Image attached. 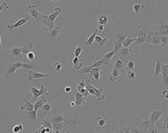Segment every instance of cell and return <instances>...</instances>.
<instances>
[{"label":"cell","instance_id":"25","mask_svg":"<svg viewBox=\"0 0 168 133\" xmlns=\"http://www.w3.org/2000/svg\"><path fill=\"white\" fill-rule=\"evenodd\" d=\"M46 103H47V99H46V97L41 96L40 97V99H38L37 101L35 102L34 105V110L37 112L38 111L42 109V106Z\"/></svg>","mask_w":168,"mask_h":133},{"label":"cell","instance_id":"48","mask_svg":"<svg viewBox=\"0 0 168 133\" xmlns=\"http://www.w3.org/2000/svg\"><path fill=\"white\" fill-rule=\"evenodd\" d=\"M64 67H65V65H64L63 63H61L60 61L57 60L54 63V69L56 71H61L64 68Z\"/></svg>","mask_w":168,"mask_h":133},{"label":"cell","instance_id":"51","mask_svg":"<svg viewBox=\"0 0 168 133\" xmlns=\"http://www.w3.org/2000/svg\"><path fill=\"white\" fill-rule=\"evenodd\" d=\"M63 125H64L63 122V123H57V124H52V133L55 131H60L61 128H62Z\"/></svg>","mask_w":168,"mask_h":133},{"label":"cell","instance_id":"40","mask_svg":"<svg viewBox=\"0 0 168 133\" xmlns=\"http://www.w3.org/2000/svg\"><path fill=\"white\" fill-rule=\"evenodd\" d=\"M40 126H43L46 128H49V129H52V122L51 120H42L40 122Z\"/></svg>","mask_w":168,"mask_h":133},{"label":"cell","instance_id":"39","mask_svg":"<svg viewBox=\"0 0 168 133\" xmlns=\"http://www.w3.org/2000/svg\"><path fill=\"white\" fill-rule=\"evenodd\" d=\"M24 130H25L24 126L21 124H19L14 126L12 129V133H23Z\"/></svg>","mask_w":168,"mask_h":133},{"label":"cell","instance_id":"19","mask_svg":"<svg viewBox=\"0 0 168 133\" xmlns=\"http://www.w3.org/2000/svg\"><path fill=\"white\" fill-rule=\"evenodd\" d=\"M38 21L40 22L43 24L46 25L49 28V30H52L53 28L55 27V25H53L51 24V23L50 22V20L48 19V14H44L42 12L40 14V16L38 17Z\"/></svg>","mask_w":168,"mask_h":133},{"label":"cell","instance_id":"47","mask_svg":"<svg viewBox=\"0 0 168 133\" xmlns=\"http://www.w3.org/2000/svg\"><path fill=\"white\" fill-rule=\"evenodd\" d=\"M26 57L30 61H31V62H33V63H37V60H38L37 57L35 55V54L33 52H29L26 55Z\"/></svg>","mask_w":168,"mask_h":133},{"label":"cell","instance_id":"53","mask_svg":"<svg viewBox=\"0 0 168 133\" xmlns=\"http://www.w3.org/2000/svg\"><path fill=\"white\" fill-rule=\"evenodd\" d=\"M115 38H116L115 41H116V42H119L121 43V44H122L123 42L124 41V39L126 38V37H125V34H124V33H123L116 34V35H115Z\"/></svg>","mask_w":168,"mask_h":133},{"label":"cell","instance_id":"60","mask_svg":"<svg viewBox=\"0 0 168 133\" xmlns=\"http://www.w3.org/2000/svg\"><path fill=\"white\" fill-rule=\"evenodd\" d=\"M70 106L71 108H76V103H75L74 100H71V102H70Z\"/></svg>","mask_w":168,"mask_h":133},{"label":"cell","instance_id":"44","mask_svg":"<svg viewBox=\"0 0 168 133\" xmlns=\"http://www.w3.org/2000/svg\"><path fill=\"white\" fill-rule=\"evenodd\" d=\"M10 6L7 1H2V3L0 4V12L3 11H8L9 10Z\"/></svg>","mask_w":168,"mask_h":133},{"label":"cell","instance_id":"32","mask_svg":"<svg viewBox=\"0 0 168 133\" xmlns=\"http://www.w3.org/2000/svg\"><path fill=\"white\" fill-rule=\"evenodd\" d=\"M132 53V49L129 48H122L120 49L119 52L118 53V55L120 56L122 58L125 59L127 58V57L130 56Z\"/></svg>","mask_w":168,"mask_h":133},{"label":"cell","instance_id":"63","mask_svg":"<svg viewBox=\"0 0 168 133\" xmlns=\"http://www.w3.org/2000/svg\"><path fill=\"white\" fill-rule=\"evenodd\" d=\"M94 133H102V132H95Z\"/></svg>","mask_w":168,"mask_h":133},{"label":"cell","instance_id":"14","mask_svg":"<svg viewBox=\"0 0 168 133\" xmlns=\"http://www.w3.org/2000/svg\"><path fill=\"white\" fill-rule=\"evenodd\" d=\"M103 69L102 67H97V68H94V69H91L88 74L87 75L89 80H91V78H93L95 82H100V74L99 72L100 71H102Z\"/></svg>","mask_w":168,"mask_h":133},{"label":"cell","instance_id":"37","mask_svg":"<svg viewBox=\"0 0 168 133\" xmlns=\"http://www.w3.org/2000/svg\"><path fill=\"white\" fill-rule=\"evenodd\" d=\"M135 60L133 59H129L126 61L125 63V71L126 70H131L134 71L135 69Z\"/></svg>","mask_w":168,"mask_h":133},{"label":"cell","instance_id":"31","mask_svg":"<svg viewBox=\"0 0 168 133\" xmlns=\"http://www.w3.org/2000/svg\"><path fill=\"white\" fill-rule=\"evenodd\" d=\"M72 64L74 70L78 71L82 69V67L83 66V63L80 60L79 57H74V59H72Z\"/></svg>","mask_w":168,"mask_h":133},{"label":"cell","instance_id":"13","mask_svg":"<svg viewBox=\"0 0 168 133\" xmlns=\"http://www.w3.org/2000/svg\"><path fill=\"white\" fill-rule=\"evenodd\" d=\"M86 99L87 97L84 96L80 94L79 92H76L75 93V100L74 102L76 103V107H85L87 105V101H86Z\"/></svg>","mask_w":168,"mask_h":133},{"label":"cell","instance_id":"12","mask_svg":"<svg viewBox=\"0 0 168 133\" xmlns=\"http://www.w3.org/2000/svg\"><path fill=\"white\" fill-rule=\"evenodd\" d=\"M161 73L162 76V85L163 87L167 88L168 85V65L167 64H165L161 63Z\"/></svg>","mask_w":168,"mask_h":133},{"label":"cell","instance_id":"2","mask_svg":"<svg viewBox=\"0 0 168 133\" xmlns=\"http://www.w3.org/2000/svg\"><path fill=\"white\" fill-rule=\"evenodd\" d=\"M148 31L149 29L142 28L140 25H138L136 28L134 29L132 31V32L129 35V36L131 37L132 38L135 39V42H134L135 46L134 47H135V46H139L142 44H143V43L145 42L146 43Z\"/></svg>","mask_w":168,"mask_h":133},{"label":"cell","instance_id":"45","mask_svg":"<svg viewBox=\"0 0 168 133\" xmlns=\"http://www.w3.org/2000/svg\"><path fill=\"white\" fill-rule=\"evenodd\" d=\"M76 90L78 91V92H79L80 94L82 95H83L85 97H87L91 96L89 95V93L88 92L87 90L86 89V88H83V87H78V86H76Z\"/></svg>","mask_w":168,"mask_h":133},{"label":"cell","instance_id":"55","mask_svg":"<svg viewBox=\"0 0 168 133\" xmlns=\"http://www.w3.org/2000/svg\"><path fill=\"white\" fill-rule=\"evenodd\" d=\"M160 95L163 99V100H166V101H167V100H168V90H167V88L163 90V91L161 92Z\"/></svg>","mask_w":168,"mask_h":133},{"label":"cell","instance_id":"10","mask_svg":"<svg viewBox=\"0 0 168 133\" xmlns=\"http://www.w3.org/2000/svg\"><path fill=\"white\" fill-rule=\"evenodd\" d=\"M103 64V63L102 60H97V61H94L93 63L91 65L84 67V68H82V69L79 71H78V74L84 75H87L88 74V73L90 71L91 69H94V68H97V67H102V65Z\"/></svg>","mask_w":168,"mask_h":133},{"label":"cell","instance_id":"49","mask_svg":"<svg viewBox=\"0 0 168 133\" xmlns=\"http://www.w3.org/2000/svg\"><path fill=\"white\" fill-rule=\"evenodd\" d=\"M25 114L27 115V117L30 120H38V116H37V112L36 111H29V112L26 113Z\"/></svg>","mask_w":168,"mask_h":133},{"label":"cell","instance_id":"33","mask_svg":"<svg viewBox=\"0 0 168 133\" xmlns=\"http://www.w3.org/2000/svg\"><path fill=\"white\" fill-rule=\"evenodd\" d=\"M33 47H34L33 43L31 42L28 43V44L23 46V47H21V53L23 54V55H27L29 52H31V50L33 48Z\"/></svg>","mask_w":168,"mask_h":133},{"label":"cell","instance_id":"61","mask_svg":"<svg viewBox=\"0 0 168 133\" xmlns=\"http://www.w3.org/2000/svg\"><path fill=\"white\" fill-rule=\"evenodd\" d=\"M53 133H61V132H60V131H55V132H54Z\"/></svg>","mask_w":168,"mask_h":133},{"label":"cell","instance_id":"28","mask_svg":"<svg viewBox=\"0 0 168 133\" xmlns=\"http://www.w3.org/2000/svg\"><path fill=\"white\" fill-rule=\"evenodd\" d=\"M10 53H11L12 56L16 59H23V56L21 53V47H18V46L12 47L10 49Z\"/></svg>","mask_w":168,"mask_h":133},{"label":"cell","instance_id":"8","mask_svg":"<svg viewBox=\"0 0 168 133\" xmlns=\"http://www.w3.org/2000/svg\"><path fill=\"white\" fill-rule=\"evenodd\" d=\"M165 111L164 110H160V109H153L152 111V113L150 116L149 120L151 122V126H155L159 120L161 118L162 116L163 115Z\"/></svg>","mask_w":168,"mask_h":133},{"label":"cell","instance_id":"4","mask_svg":"<svg viewBox=\"0 0 168 133\" xmlns=\"http://www.w3.org/2000/svg\"><path fill=\"white\" fill-rule=\"evenodd\" d=\"M85 88L87 90L89 95H93L95 97H97L99 102H107L106 100H108V95L103 92L102 88H96L94 86H93L89 82H87Z\"/></svg>","mask_w":168,"mask_h":133},{"label":"cell","instance_id":"17","mask_svg":"<svg viewBox=\"0 0 168 133\" xmlns=\"http://www.w3.org/2000/svg\"><path fill=\"white\" fill-rule=\"evenodd\" d=\"M136 124L142 129V130L145 131L146 132L151 126V122H150L148 118H146V117L138 118V119H137Z\"/></svg>","mask_w":168,"mask_h":133},{"label":"cell","instance_id":"7","mask_svg":"<svg viewBox=\"0 0 168 133\" xmlns=\"http://www.w3.org/2000/svg\"><path fill=\"white\" fill-rule=\"evenodd\" d=\"M60 30H61V27L60 26H56L52 29V30H50L48 33H45L44 35V38L46 41L48 42H52L56 39L59 37L60 35Z\"/></svg>","mask_w":168,"mask_h":133},{"label":"cell","instance_id":"11","mask_svg":"<svg viewBox=\"0 0 168 133\" xmlns=\"http://www.w3.org/2000/svg\"><path fill=\"white\" fill-rule=\"evenodd\" d=\"M50 78V76L47 74L42 73L40 72H38V71H30L29 72L28 75V80L29 81H33L35 80H40V79H44V80H47Z\"/></svg>","mask_w":168,"mask_h":133},{"label":"cell","instance_id":"59","mask_svg":"<svg viewBox=\"0 0 168 133\" xmlns=\"http://www.w3.org/2000/svg\"><path fill=\"white\" fill-rule=\"evenodd\" d=\"M105 27H106L103 26V25H99V27H98V32H103V31H104V29H105Z\"/></svg>","mask_w":168,"mask_h":133},{"label":"cell","instance_id":"54","mask_svg":"<svg viewBox=\"0 0 168 133\" xmlns=\"http://www.w3.org/2000/svg\"><path fill=\"white\" fill-rule=\"evenodd\" d=\"M146 132L147 133H163L161 132V131L159 129L157 128V127H156L155 126H151V128H150L148 130L146 131Z\"/></svg>","mask_w":168,"mask_h":133},{"label":"cell","instance_id":"20","mask_svg":"<svg viewBox=\"0 0 168 133\" xmlns=\"http://www.w3.org/2000/svg\"><path fill=\"white\" fill-rule=\"evenodd\" d=\"M122 74V73L119 71V70L116 69L115 68H112V69L111 71V74H110V76L109 78V81L110 83L112 84L114 82L118 81L120 78V75Z\"/></svg>","mask_w":168,"mask_h":133},{"label":"cell","instance_id":"50","mask_svg":"<svg viewBox=\"0 0 168 133\" xmlns=\"http://www.w3.org/2000/svg\"><path fill=\"white\" fill-rule=\"evenodd\" d=\"M123 48L122 46V44L121 43L115 41L114 43V50L116 52V55H118V53L119 52V51L120 50V49Z\"/></svg>","mask_w":168,"mask_h":133},{"label":"cell","instance_id":"35","mask_svg":"<svg viewBox=\"0 0 168 133\" xmlns=\"http://www.w3.org/2000/svg\"><path fill=\"white\" fill-rule=\"evenodd\" d=\"M135 42V39L132 38L131 37H130L129 35L127 38H126L125 39H124V41L122 43V46L125 48H128L129 46H131V44H133Z\"/></svg>","mask_w":168,"mask_h":133},{"label":"cell","instance_id":"27","mask_svg":"<svg viewBox=\"0 0 168 133\" xmlns=\"http://www.w3.org/2000/svg\"><path fill=\"white\" fill-rule=\"evenodd\" d=\"M161 62L159 60V59L157 58L155 60V71H154V75L151 77H149V80H151V79H153L154 78L158 77L159 75L161 73Z\"/></svg>","mask_w":168,"mask_h":133},{"label":"cell","instance_id":"26","mask_svg":"<svg viewBox=\"0 0 168 133\" xmlns=\"http://www.w3.org/2000/svg\"><path fill=\"white\" fill-rule=\"evenodd\" d=\"M86 48L84 47L83 44L76 45V46H74L72 49L73 55L74 56V57H79L81 54L84 52Z\"/></svg>","mask_w":168,"mask_h":133},{"label":"cell","instance_id":"56","mask_svg":"<svg viewBox=\"0 0 168 133\" xmlns=\"http://www.w3.org/2000/svg\"><path fill=\"white\" fill-rule=\"evenodd\" d=\"M163 133H164L165 132H166V133H167L168 126H167V119H166L165 121H163Z\"/></svg>","mask_w":168,"mask_h":133},{"label":"cell","instance_id":"15","mask_svg":"<svg viewBox=\"0 0 168 133\" xmlns=\"http://www.w3.org/2000/svg\"><path fill=\"white\" fill-rule=\"evenodd\" d=\"M25 11L29 12V14H30V15L34 18L35 21H38V17H39V16H40V14H41V12L38 11V6H35V5L28 6L25 9Z\"/></svg>","mask_w":168,"mask_h":133},{"label":"cell","instance_id":"46","mask_svg":"<svg viewBox=\"0 0 168 133\" xmlns=\"http://www.w3.org/2000/svg\"><path fill=\"white\" fill-rule=\"evenodd\" d=\"M34 133H52V131L51 129L46 128L40 126V127L38 128V129L35 131Z\"/></svg>","mask_w":168,"mask_h":133},{"label":"cell","instance_id":"23","mask_svg":"<svg viewBox=\"0 0 168 133\" xmlns=\"http://www.w3.org/2000/svg\"><path fill=\"white\" fill-rule=\"evenodd\" d=\"M114 68H115L116 69L119 70L121 73H123L125 71V61L120 59H118L115 61H114Z\"/></svg>","mask_w":168,"mask_h":133},{"label":"cell","instance_id":"34","mask_svg":"<svg viewBox=\"0 0 168 133\" xmlns=\"http://www.w3.org/2000/svg\"><path fill=\"white\" fill-rule=\"evenodd\" d=\"M51 121L52 122V124L63 123L64 121V116L60 114H55L51 119Z\"/></svg>","mask_w":168,"mask_h":133},{"label":"cell","instance_id":"16","mask_svg":"<svg viewBox=\"0 0 168 133\" xmlns=\"http://www.w3.org/2000/svg\"><path fill=\"white\" fill-rule=\"evenodd\" d=\"M153 28L160 33L161 36H167V24L163 22L161 23H156Z\"/></svg>","mask_w":168,"mask_h":133},{"label":"cell","instance_id":"58","mask_svg":"<svg viewBox=\"0 0 168 133\" xmlns=\"http://www.w3.org/2000/svg\"><path fill=\"white\" fill-rule=\"evenodd\" d=\"M3 50V42L2 38V35H0V51H2Z\"/></svg>","mask_w":168,"mask_h":133},{"label":"cell","instance_id":"18","mask_svg":"<svg viewBox=\"0 0 168 133\" xmlns=\"http://www.w3.org/2000/svg\"><path fill=\"white\" fill-rule=\"evenodd\" d=\"M24 100V103L23 104H21V105H19V109L20 111H22L24 113H26L29 111H34V105L33 104H31V103H30L27 100V99L26 98H23Z\"/></svg>","mask_w":168,"mask_h":133},{"label":"cell","instance_id":"38","mask_svg":"<svg viewBox=\"0 0 168 133\" xmlns=\"http://www.w3.org/2000/svg\"><path fill=\"white\" fill-rule=\"evenodd\" d=\"M136 78V74L134 71L126 70V79L130 81H135Z\"/></svg>","mask_w":168,"mask_h":133},{"label":"cell","instance_id":"29","mask_svg":"<svg viewBox=\"0 0 168 133\" xmlns=\"http://www.w3.org/2000/svg\"><path fill=\"white\" fill-rule=\"evenodd\" d=\"M95 41L99 46V47L103 49L106 47V45L108 44V38H102L101 36H99V35H97L95 38Z\"/></svg>","mask_w":168,"mask_h":133},{"label":"cell","instance_id":"22","mask_svg":"<svg viewBox=\"0 0 168 133\" xmlns=\"http://www.w3.org/2000/svg\"><path fill=\"white\" fill-rule=\"evenodd\" d=\"M145 8V6L143 4H133L131 7V13L136 16H140L143 10Z\"/></svg>","mask_w":168,"mask_h":133},{"label":"cell","instance_id":"36","mask_svg":"<svg viewBox=\"0 0 168 133\" xmlns=\"http://www.w3.org/2000/svg\"><path fill=\"white\" fill-rule=\"evenodd\" d=\"M30 92L31 93L32 96H33L34 100L38 99V98H40V97L41 96L40 90H38L37 88L31 87L30 88Z\"/></svg>","mask_w":168,"mask_h":133},{"label":"cell","instance_id":"62","mask_svg":"<svg viewBox=\"0 0 168 133\" xmlns=\"http://www.w3.org/2000/svg\"><path fill=\"white\" fill-rule=\"evenodd\" d=\"M65 133H70V131H67V132H66Z\"/></svg>","mask_w":168,"mask_h":133},{"label":"cell","instance_id":"6","mask_svg":"<svg viewBox=\"0 0 168 133\" xmlns=\"http://www.w3.org/2000/svg\"><path fill=\"white\" fill-rule=\"evenodd\" d=\"M31 21L30 18L27 17H21L18 19L15 23H8L6 25V27L10 31H14L18 29L25 26L26 24L30 23Z\"/></svg>","mask_w":168,"mask_h":133},{"label":"cell","instance_id":"41","mask_svg":"<svg viewBox=\"0 0 168 133\" xmlns=\"http://www.w3.org/2000/svg\"><path fill=\"white\" fill-rule=\"evenodd\" d=\"M131 133H147L145 131L142 130V129L139 126L136 124L135 126H131Z\"/></svg>","mask_w":168,"mask_h":133},{"label":"cell","instance_id":"24","mask_svg":"<svg viewBox=\"0 0 168 133\" xmlns=\"http://www.w3.org/2000/svg\"><path fill=\"white\" fill-rule=\"evenodd\" d=\"M98 32V29L97 28L90 35H89V38L84 42L83 44L84 45V46L86 48L92 45L93 43V42L95 41V38L96 37V35H97Z\"/></svg>","mask_w":168,"mask_h":133},{"label":"cell","instance_id":"30","mask_svg":"<svg viewBox=\"0 0 168 133\" xmlns=\"http://www.w3.org/2000/svg\"><path fill=\"white\" fill-rule=\"evenodd\" d=\"M116 55V52L114 50H111L110 52H108L107 54L103 56L102 58V61L103 63V64H108L110 63V61H111V59H112V57Z\"/></svg>","mask_w":168,"mask_h":133},{"label":"cell","instance_id":"57","mask_svg":"<svg viewBox=\"0 0 168 133\" xmlns=\"http://www.w3.org/2000/svg\"><path fill=\"white\" fill-rule=\"evenodd\" d=\"M71 87H70V86H66L65 88H64L63 89V91L65 92H67V93H70V92H71Z\"/></svg>","mask_w":168,"mask_h":133},{"label":"cell","instance_id":"43","mask_svg":"<svg viewBox=\"0 0 168 133\" xmlns=\"http://www.w3.org/2000/svg\"><path fill=\"white\" fill-rule=\"evenodd\" d=\"M168 37L167 36H161L160 39V47L162 48H165L167 46Z\"/></svg>","mask_w":168,"mask_h":133},{"label":"cell","instance_id":"52","mask_svg":"<svg viewBox=\"0 0 168 133\" xmlns=\"http://www.w3.org/2000/svg\"><path fill=\"white\" fill-rule=\"evenodd\" d=\"M40 92L41 96H48L49 95V93L48 92V88H46L45 86H44V85H41L40 88Z\"/></svg>","mask_w":168,"mask_h":133},{"label":"cell","instance_id":"21","mask_svg":"<svg viewBox=\"0 0 168 133\" xmlns=\"http://www.w3.org/2000/svg\"><path fill=\"white\" fill-rule=\"evenodd\" d=\"M61 12H62V9L60 7H56L54 12L51 14H48V19L52 24L55 25V21L56 20L57 17L60 15Z\"/></svg>","mask_w":168,"mask_h":133},{"label":"cell","instance_id":"9","mask_svg":"<svg viewBox=\"0 0 168 133\" xmlns=\"http://www.w3.org/2000/svg\"><path fill=\"white\" fill-rule=\"evenodd\" d=\"M93 119L99 128H104L108 124V115H96Z\"/></svg>","mask_w":168,"mask_h":133},{"label":"cell","instance_id":"42","mask_svg":"<svg viewBox=\"0 0 168 133\" xmlns=\"http://www.w3.org/2000/svg\"><path fill=\"white\" fill-rule=\"evenodd\" d=\"M52 109V106L51 105V104L46 103L42 106V109L40 110H42L43 111V113H48L51 112Z\"/></svg>","mask_w":168,"mask_h":133},{"label":"cell","instance_id":"1","mask_svg":"<svg viewBox=\"0 0 168 133\" xmlns=\"http://www.w3.org/2000/svg\"><path fill=\"white\" fill-rule=\"evenodd\" d=\"M19 69L25 70L36 71L38 70L37 63H8L6 66L5 79L9 80L14 75L15 71Z\"/></svg>","mask_w":168,"mask_h":133},{"label":"cell","instance_id":"3","mask_svg":"<svg viewBox=\"0 0 168 133\" xmlns=\"http://www.w3.org/2000/svg\"><path fill=\"white\" fill-rule=\"evenodd\" d=\"M85 122V120L81 119V118L73 116L72 115H66V116H64L63 124L64 125H66L70 131H73L79 128L80 126L84 124Z\"/></svg>","mask_w":168,"mask_h":133},{"label":"cell","instance_id":"5","mask_svg":"<svg viewBox=\"0 0 168 133\" xmlns=\"http://www.w3.org/2000/svg\"><path fill=\"white\" fill-rule=\"evenodd\" d=\"M98 22L99 25H103L104 27L111 26L114 24L112 18L110 16L109 13L103 9V6L100 7L98 18Z\"/></svg>","mask_w":168,"mask_h":133}]
</instances>
